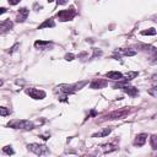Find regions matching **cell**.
<instances>
[{"label":"cell","instance_id":"cell-3","mask_svg":"<svg viewBox=\"0 0 157 157\" xmlns=\"http://www.w3.org/2000/svg\"><path fill=\"white\" fill-rule=\"evenodd\" d=\"M76 15V11L74 7H70V9H66V10H60L58 13H56V17L61 21V22H65V21H70L75 17Z\"/></svg>","mask_w":157,"mask_h":157},{"label":"cell","instance_id":"cell-13","mask_svg":"<svg viewBox=\"0 0 157 157\" xmlns=\"http://www.w3.org/2000/svg\"><path fill=\"white\" fill-rule=\"evenodd\" d=\"M0 28H1V32L5 33L6 31H9V29L12 28V22H11L10 20H4V21H1V23H0Z\"/></svg>","mask_w":157,"mask_h":157},{"label":"cell","instance_id":"cell-9","mask_svg":"<svg viewBox=\"0 0 157 157\" xmlns=\"http://www.w3.org/2000/svg\"><path fill=\"white\" fill-rule=\"evenodd\" d=\"M28 13H29V10H28L27 7H22V9H20L18 12H17L16 21H17V22H23V21L27 18Z\"/></svg>","mask_w":157,"mask_h":157},{"label":"cell","instance_id":"cell-2","mask_svg":"<svg viewBox=\"0 0 157 157\" xmlns=\"http://www.w3.org/2000/svg\"><path fill=\"white\" fill-rule=\"evenodd\" d=\"M87 83V81H81V82H77V83H74V85H60L58 88L64 92L65 94H71L76 91H78L81 87H83Z\"/></svg>","mask_w":157,"mask_h":157},{"label":"cell","instance_id":"cell-6","mask_svg":"<svg viewBox=\"0 0 157 157\" xmlns=\"http://www.w3.org/2000/svg\"><path fill=\"white\" fill-rule=\"evenodd\" d=\"M129 113V110L128 109H119V110H114V112H112V113H109V114H107L105 117H104V119L107 120H113V119H121V118H124L126 114Z\"/></svg>","mask_w":157,"mask_h":157},{"label":"cell","instance_id":"cell-14","mask_svg":"<svg viewBox=\"0 0 157 157\" xmlns=\"http://www.w3.org/2000/svg\"><path fill=\"white\" fill-rule=\"evenodd\" d=\"M54 26H55L54 20H53V18H48V20H45L40 26H38V29H40V28H53Z\"/></svg>","mask_w":157,"mask_h":157},{"label":"cell","instance_id":"cell-26","mask_svg":"<svg viewBox=\"0 0 157 157\" xmlns=\"http://www.w3.org/2000/svg\"><path fill=\"white\" fill-rule=\"evenodd\" d=\"M69 0H56V4L58 5H64V4H66Z\"/></svg>","mask_w":157,"mask_h":157},{"label":"cell","instance_id":"cell-20","mask_svg":"<svg viewBox=\"0 0 157 157\" xmlns=\"http://www.w3.org/2000/svg\"><path fill=\"white\" fill-rule=\"evenodd\" d=\"M2 152H4V153H7V155H13V153H15V151L11 148V146H5V147H2Z\"/></svg>","mask_w":157,"mask_h":157},{"label":"cell","instance_id":"cell-22","mask_svg":"<svg viewBox=\"0 0 157 157\" xmlns=\"http://www.w3.org/2000/svg\"><path fill=\"white\" fill-rule=\"evenodd\" d=\"M148 93H150L151 96H153V97H157V86H155V87H152L151 90H148Z\"/></svg>","mask_w":157,"mask_h":157},{"label":"cell","instance_id":"cell-15","mask_svg":"<svg viewBox=\"0 0 157 157\" xmlns=\"http://www.w3.org/2000/svg\"><path fill=\"white\" fill-rule=\"evenodd\" d=\"M110 131H112V128H105V129L101 130L99 132H96V134H93L92 136H93V137H104V136L109 135V134H110Z\"/></svg>","mask_w":157,"mask_h":157},{"label":"cell","instance_id":"cell-16","mask_svg":"<svg viewBox=\"0 0 157 157\" xmlns=\"http://www.w3.org/2000/svg\"><path fill=\"white\" fill-rule=\"evenodd\" d=\"M119 53L123 54V55H126V56H132L136 54L135 50H131V49H119Z\"/></svg>","mask_w":157,"mask_h":157},{"label":"cell","instance_id":"cell-4","mask_svg":"<svg viewBox=\"0 0 157 157\" xmlns=\"http://www.w3.org/2000/svg\"><path fill=\"white\" fill-rule=\"evenodd\" d=\"M113 87H114V88H120V90H123L125 93H128V94L131 96V97H135V96H137V93H139V91H137L136 87L130 86V85H128V83H120V82H118V83H114Z\"/></svg>","mask_w":157,"mask_h":157},{"label":"cell","instance_id":"cell-25","mask_svg":"<svg viewBox=\"0 0 157 157\" xmlns=\"http://www.w3.org/2000/svg\"><path fill=\"white\" fill-rule=\"evenodd\" d=\"M7 1H9V4H10V5H17L21 0H7Z\"/></svg>","mask_w":157,"mask_h":157},{"label":"cell","instance_id":"cell-27","mask_svg":"<svg viewBox=\"0 0 157 157\" xmlns=\"http://www.w3.org/2000/svg\"><path fill=\"white\" fill-rule=\"evenodd\" d=\"M5 11H6V9H5V7H1V13H4Z\"/></svg>","mask_w":157,"mask_h":157},{"label":"cell","instance_id":"cell-8","mask_svg":"<svg viewBox=\"0 0 157 157\" xmlns=\"http://www.w3.org/2000/svg\"><path fill=\"white\" fill-rule=\"evenodd\" d=\"M105 86H108V81L104 80V78H94V80L90 83V87L93 88V90H97V88H104Z\"/></svg>","mask_w":157,"mask_h":157},{"label":"cell","instance_id":"cell-10","mask_svg":"<svg viewBox=\"0 0 157 157\" xmlns=\"http://www.w3.org/2000/svg\"><path fill=\"white\" fill-rule=\"evenodd\" d=\"M52 45H53V43L49 42V40H36V42H34V47H36L37 49H40V50L48 49V48H50Z\"/></svg>","mask_w":157,"mask_h":157},{"label":"cell","instance_id":"cell-21","mask_svg":"<svg viewBox=\"0 0 157 157\" xmlns=\"http://www.w3.org/2000/svg\"><path fill=\"white\" fill-rule=\"evenodd\" d=\"M0 114H1V117H6L7 114H10V110H7L5 107H1L0 108Z\"/></svg>","mask_w":157,"mask_h":157},{"label":"cell","instance_id":"cell-29","mask_svg":"<svg viewBox=\"0 0 157 157\" xmlns=\"http://www.w3.org/2000/svg\"><path fill=\"white\" fill-rule=\"evenodd\" d=\"M155 21H156V22H157V16H156V20H155Z\"/></svg>","mask_w":157,"mask_h":157},{"label":"cell","instance_id":"cell-28","mask_svg":"<svg viewBox=\"0 0 157 157\" xmlns=\"http://www.w3.org/2000/svg\"><path fill=\"white\" fill-rule=\"evenodd\" d=\"M52 1H54V0H48V2H52Z\"/></svg>","mask_w":157,"mask_h":157},{"label":"cell","instance_id":"cell-11","mask_svg":"<svg viewBox=\"0 0 157 157\" xmlns=\"http://www.w3.org/2000/svg\"><path fill=\"white\" fill-rule=\"evenodd\" d=\"M146 140H147V134H144V132L139 134V135H136V137L134 140V145L135 146H144Z\"/></svg>","mask_w":157,"mask_h":157},{"label":"cell","instance_id":"cell-23","mask_svg":"<svg viewBox=\"0 0 157 157\" xmlns=\"http://www.w3.org/2000/svg\"><path fill=\"white\" fill-rule=\"evenodd\" d=\"M74 58H75V55H74V54H71V53H67V54L65 55V60H67V61L74 60Z\"/></svg>","mask_w":157,"mask_h":157},{"label":"cell","instance_id":"cell-5","mask_svg":"<svg viewBox=\"0 0 157 157\" xmlns=\"http://www.w3.org/2000/svg\"><path fill=\"white\" fill-rule=\"evenodd\" d=\"M27 147H28L29 151H32V152L36 153V155H39V156L49 155V148H48L45 145H40V144H29Z\"/></svg>","mask_w":157,"mask_h":157},{"label":"cell","instance_id":"cell-17","mask_svg":"<svg viewBox=\"0 0 157 157\" xmlns=\"http://www.w3.org/2000/svg\"><path fill=\"white\" fill-rule=\"evenodd\" d=\"M150 145L153 150H157V135H151L150 137Z\"/></svg>","mask_w":157,"mask_h":157},{"label":"cell","instance_id":"cell-1","mask_svg":"<svg viewBox=\"0 0 157 157\" xmlns=\"http://www.w3.org/2000/svg\"><path fill=\"white\" fill-rule=\"evenodd\" d=\"M10 128L12 129H22V130H32L34 128V124L29 120H26V119H22V120H12L7 124Z\"/></svg>","mask_w":157,"mask_h":157},{"label":"cell","instance_id":"cell-19","mask_svg":"<svg viewBox=\"0 0 157 157\" xmlns=\"http://www.w3.org/2000/svg\"><path fill=\"white\" fill-rule=\"evenodd\" d=\"M142 36H155L156 34V29L155 28H148V29H145L141 32Z\"/></svg>","mask_w":157,"mask_h":157},{"label":"cell","instance_id":"cell-7","mask_svg":"<svg viewBox=\"0 0 157 157\" xmlns=\"http://www.w3.org/2000/svg\"><path fill=\"white\" fill-rule=\"evenodd\" d=\"M26 93L33 99H42L45 97V92L42 90H38V88H27Z\"/></svg>","mask_w":157,"mask_h":157},{"label":"cell","instance_id":"cell-18","mask_svg":"<svg viewBox=\"0 0 157 157\" xmlns=\"http://www.w3.org/2000/svg\"><path fill=\"white\" fill-rule=\"evenodd\" d=\"M103 147V151L107 153V152H112V151H114L117 147L114 146V145H112V144H105V145H103L102 146Z\"/></svg>","mask_w":157,"mask_h":157},{"label":"cell","instance_id":"cell-12","mask_svg":"<svg viewBox=\"0 0 157 157\" xmlns=\"http://www.w3.org/2000/svg\"><path fill=\"white\" fill-rule=\"evenodd\" d=\"M105 77L112 78V80H114V81H119V80L123 77V74L119 72V71H108V72L105 74Z\"/></svg>","mask_w":157,"mask_h":157},{"label":"cell","instance_id":"cell-24","mask_svg":"<svg viewBox=\"0 0 157 157\" xmlns=\"http://www.w3.org/2000/svg\"><path fill=\"white\" fill-rule=\"evenodd\" d=\"M150 61H151V64H157V53H155V54H153V56L151 58V60H150Z\"/></svg>","mask_w":157,"mask_h":157}]
</instances>
